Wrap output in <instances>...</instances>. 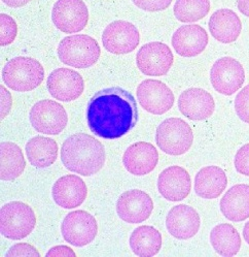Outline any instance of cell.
I'll use <instances>...</instances> for the list:
<instances>
[{"instance_id":"4dcf8cb0","label":"cell","mask_w":249,"mask_h":257,"mask_svg":"<svg viewBox=\"0 0 249 257\" xmlns=\"http://www.w3.org/2000/svg\"><path fill=\"white\" fill-rule=\"evenodd\" d=\"M235 111L240 120L249 124V85L245 86L237 94Z\"/></svg>"},{"instance_id":"603a6c76","label":"cell","mask_w":249,"mask_h":257,"mask_svg":"<svg viewBox=\"0 0 249 257\" xmlns=\"http://www.w3.org/2000/svg\"><path fill=\"white\" fill-rule=\"evenodd\" d=\"M228 178L222 169L209 165L201 169L194 177V192L204 199H216L226 190Z\"/></svg>"},{"instance_id":"1f68e13d","label":"cell","mask_w":249,"mask_h":257,"mask_svg":"<svg viewBox=\"0 0 249 257\" xmlns=\"http://www.w3.org/2000/svg\"><path fill=\"white\" fill-rule=\"evenodd\" d=\"M236 171L243 176L249 177V143L242 146L237 151L234 159Z\"/></svg>"},{"instance_id":"8fae6325","label":"cell","mask_w":249,"mask_h":257,"mask_svg":"<svg viewBox=\"0 0 249 257\" xmlns=\"http://www.w3.org/2000/svg\"><path fill=\"white\" fill-rule=\"evenodd\" d=\"M52 21L61 32L78 33L88 25V10L82 0H58L52 10Z\"/></svg>"},{"instance_id":"f546056e","label":"cell","mask_w":249,"mask_h":257,"mask_svg":"<svg viewBox=\"0 0 249 257\" xmlns=\"http://www.w3.org/2000/svg\"><path fill=\"white\" fill-rule=\"evenodd\" d=\"M2 32H0V46L6 47L14 43L18 34V26L12 18L6 14L0 15Z\"/></svg>"},{"instance_id":"ac0fdd59","label":"cell","mask_w":249,"mask_h":257,"mask_svg":"<svg viewBox=\"0 0 249 257\" xmlns=\"http://www.w3.org/2000/svg\"><path fill=\"white\" fill-rule=\"evenodd\" d=\"M178 108L188 119L202 121L214 113L216 102L208 91L202 88H190L180 95Z\"/></svg>"},{"instance_id":"ffe728a7","label":"cell","mask_w":249,"mask_h":257,"mask_svg":"<svg viewBox=\"0 0 249 257\" xmlns=\"http://www.w3.org/2000/svg\"><path fill=\"white\" fill-rule=\"evenodd\" d=\"M158 162V153L156 147L146 142H138L124 151L122 163L131 175L141 177L152 173Z\"/></svg>"},{"instance_id":"3957f363","label":"cell","mask_w":249,"mask_h":257,"mask_svg":"<svg viewBox=\"0 0 249 257\" xmlns=\"http://www.w3.org/2000/svg\"><path fill=\"white\" fill-rule=\"evenodd\" d=\"M60 61L78 69L93 66L100 58L101 48L96 40L86 34H74L64 38L57 48Z\"/></svg>"},{"instance_id":"e575fe53","label":"cell","mask_w":249,"mask_h":257,"mask_svg":"<svg viewBox=\"0 0 249 257\" xmlns=\"http://www.w3.org/2000/svg\"><path fill=\"white\" fill-rule=\"evenodd\" d=\"M0 91H2V120H4L10 113L12 105V98L8 90L4 87V85L0 86Z\"/></svg>"},{"instance_id":"f1b7e54d","label":"cell","mask_w":249,"mask_h":257,"mask_svg":"<svg viewBox=\"0 0 249 257\" xmlns=\"http://www.w3.org/2000/svg\"><path fill=\"white\" fill-rule=\"evenodd\" d=\"M210 11L209 0H176L173 8L175 18L182 23L202 20Z\"/></svg>"},{"instance_id":"7a4b0ae2","label":"cell","mask_w":249,"mask_h":257,"mask_svg":"<svg viewBox=\"0 0 249 257\" xmlns=\"http://www.w3.org/2000/svg\"><path fill=\"white\" fill-rule=\"evenodd\" d=\"M104 146L94 137L76 134L65 140L61 148V161L72 173L91 177L99 173L105 164Z\"/></svg>"},{"instance_id":"4316f807","label":"cell","mask_w":249,"mask_h":257,"mask_svg":"<svg viewBox=\"0 0 249 257\" xmlns=\"http://www.w3.org/2000/svg\"><path fill=\"white\" fill-rule=\"evenodd\" d=\"M210 243L218 254L230 257L235 256L240 251L241 237L232 224L222 223L212 228Z\"/></svg>"},{"instance_id":"7402d4cb","label":"cell","mask_w":249,"mask_h":257,"mask_svg":"<svg viewBox=\"0 0 249 257\" xmlns=\"http://www.w3.org/2000/svg\"><path fill=\"white\" fill-rule=\"evenodd\" d=\"M208 27L213 38L222 44L236 42L242 31L240 18L230 9H222L213 13L209 19Z\"/></svg>"},{"instance_id":"7c38bea8","label":"cell","mask_w":249,"mask_h":257,"mask_svg":"<svg viewBox=\"0 0 249 257\" xmlns=\"http://www.w3.org/2000/svg\"><path fill=\"white\" fill-rule=\"evenodd\" d=\"M137 100L144 111L152 115H163L172 108L174 94L163 82L148 79L137 87Z\"/></svg>"},{"instance_id":"74e56055","label":"cell","mask_w":249,"mask_h":257,"mask_svg":"<svg viewBox=\"0 0 249 257\" xmlns=\"http://www.w3.org/2000/svg\"><path fill=\"white\" fill-rule=\"evenodd\" d=\"M237 6L239 12L249 18V0H238Z\"/></svg>"},{"instance_id":"277c9868","label":"cell","mask_w":249,"mask_h":257,"mask_svg":"<svg viewBox=\"0 0 249 257\" xmlns=\"http://www.w3.org/2000/svg\"><path fill=\"white\" fill-rule=\"evenodd\" d=\"M44 79V68L31 57L19 56L10 59L2 69V81L18 92H29L40 86Z\"/></svg>"},{"instance_id":"836d02e7","label":"cell","mask_w":249,"mask_h":257,"mask_svg":"<svg viewBox=\"0 0 249 257\" xmlns=\"http://www.w3.org/2000/svg\"><path fill=\"white\" fill-rule=\"evenodd\" d=\"M21 257V256H28V257H40V253L38 249L33 247L28 243H19L16 244L8 249L6 254V257Z\"/></svg>"},{"instance_id":"8992f818","label":"cell","mask_w":249,"mask_h":257,"mask_svg":"<svg viewBox=\"0 0 249 257\" xmlns=\"http://www.w3.org/2000/svg\"><path fill=\"white\" fill-rule=\"evenodd\" d=\"M190 126L180 118H168L156 128V143L160 150L172 156L186 154L192 145Z\"/></svg>"},{"instance_id":"2e32d148","label":"cell","mask_w":249,"mask_h":257,"mask_svg":"<svg viewBox=\"0 0 249 257\" xmlns=\"http://www.w3.org/2000/svg\"><path fill=\"white\" fill-rule=\"evenodd\" d=\"M201 218L192 207L178 205L173 207L166 216L168 232L177 240H188L199 232Z\"/></svg>"},{"instance_id":"cb8c5ba5","label":"cell","mask_w":249,"mask_h":257,"mask_svg":"<svg viewBox=\"0 0 249 257\" xmlns=\"http://www.w3.org/2000/svg\"><path fill=\"white\" fill-rule=\"evenodd\" d=\"M222 215L233 222L249 218V185L237 184L230 187L220 199Z\"/></svg>"},{"instance_id":"ba28073f","label":"cell","mask_w":249,"mask_h":257,"mask_svg":"<svg viewBox=\"0 0 249 257\" xmlns=\"http://www.w3.org/2000/svg\"><path fill=\"white\" fill-rule=\"evenodd\" d=\"M61 232L64 241L68 244L84 247L95 240L98 224L92 214L78 210L65 216L61 224Z\"/></svg>"},{"instance_id":"83f0119b","label":"cell","mask_w":249,"mask_h":257,"mask_svg":"<svg viewBox=\"0 0 249 257\" xmlns=\"http://www.w3.org/2000/svg\"><path fill=\"white\" fill-rule=\"evenodd\" d=\"M0 151H2L0 179L2 181H12L19 178L26 167V160L20 147L12 142H2L0 145Z\"/></svg>"},{"instance_id":"4fadbf2b","label":"cell","mask_w":249,"mask_h":257,"mask_svg":"<svg viewBox=\"0 0 249 257\" xmlns=\"http://www.w3.org/2000/svg\"><path fill=\"white\" fill-rule=\"evenodd\" d=\"M140 35L137 27L124 20H118L106 26L102 33V44L106 51L114 55L133 52L139 45Z\"/></svg>"},{"instance_id":"484cf974","label":"cell","mask_w":249,"mask_h":257,"mask_svg":"<svg viewBox=\"0 0 249 257\" xmlns=\"http://www.w3.org/2000/svg\"><path fill=\"white\" fill-rule=\"evenodd\" d=\"M132 252L140 257L156 255L162 248V234L158 229L150 225L137 227L130 236Z\"/></svg>"},{"instance_id":"f35d334b","label":"cell","mask_w":249,"mask_h":257,"mask_svg":"<svg viewBox=\"0 0 249 257\" xmlns=\"http://www.w3.org/2000/svg\"><path fill=\"white\" fill-rule=\"evenodd\" d=\"M243 237L245 242L249 245V221L244 225V228H243Z\"/></svg>"},{"instance_id":"e0dca14e","label":"cell","mask_w":249,"mask_h":257,"mask_svg":"<svg viewBox=\"0 0 249 257\" xmlns=\"http://www.w3.org/2000/svg\"><path fill=\"white\" fill-rule=\"evenodd\" d=\"M158 190L169 201H182L190 193V176L184 168L172 165L158 175Z\"/></svg>"},{"instance_id":"d590c367","label":"cell","mask_w":249,"mask_h":257,"mask_svg":"<svg viewBox=\"0 0 249 257\" xmlns=\"http://www.w3.org/2000/svg\"><path fill=\"white\" fill-rule=\"evenodd\" d=\"M46 257H60V256H72L76 257V252L69 248L68 246H64V245H60V246H55L48 250V252L46 254Z\"/></svg>"},{"instance_id":"9c48e42d","label":"cell","mask_w":249,"mask_h":257,"mask_svg":"<svg viewBox=\"0 0 249 257\" xmlns=\"http://www.w3.org/2000/svg\"><path fill=\"white\" fill-rule=\"evenodd\" d=\"M245 70L242 64L233 57L218 59L210 70V82L216 92L230 96L243 86Z\"/></svg>"},{"instance_id":"52a82bcc","label":"cell","mask_w":249,"mask_h":257,"mask_svg":"<svg viewBox=\"0 0 249 257\" xmlns=\"http://www.w3.org/2000/svg\"><path fill=\"white\" fill-rule=\"evenodd\" d=\"M29 120L35 131L48 136H58L67 126L68 116L64 106L50 99L40 100L30 109Z\"/></svg>"},{"instance_id":"d6a6232c","label":"cell","mask_w":249,"mask_h":257,"mask_svg":"<svg viewBox=\"0 0 249 257\" xmlns=\"http://www.w3.org/2000/svg\"><path fill=\"white\" fill-rule=\"evenodd\" d=\"M132 2L138 9L152 13L165 11L172 4V0H132Z\"/></svg>"},{"instance_id":"30bf717a","label":"cell","mask_w":249,"mask_h":257,"mask_svg":"<svg viewBox=\"0 0 249 257\" xmlns=\"http://www.w3.org/2000/svg\"><path fill=\"white\" fill-rule=\"evenodd\" d=\"M174 62L173 53L170 48L160 42H152L142 46L136 56L139 70L146 76H166Z\"/></svg>"},{"instance_id":"5b68a950","label":"cell","mask_w":249,"mask_h":257,"mask_svg":"<svg viewBox=\"0 0 249 257\" xmlns=\"http://www.w3.org/2000/svg\"><path fill=\"white\" fill-rule=\"evenodd\" d=\"M36 225V215L22 201H12L0 210V232L12 241L27 237Z\"/></svg>"},{"instance_id":"6da1fadb","label":"cell","mask_w":249,"mask_h":257,"mask_svg":"<svg viewBox=\"0 0 249 257\" xmlns=\"http://www.w3.org/2000/svg\"><path fill=\"white\" fill-rule=\"evenodd\" d=\"M90 131L104 140H116L134 130L139 119L137 101L130 91L108 87L97 92L86 105Z\"/></svg>"},{"instance_id":"d6986e66","label":"cell","mask_w":249,"mask_h":257,"mask_svg":"<svg viewBox=\"0 0 249 257\" xmlns=\"http://www.w3.org/2000/svg\"><path fill=\"white\" fill-rule=\"evenodd\" d=\"M52 196L63 209H76L84 204L88 196L84 181L76 175H66L59 178L52 185Z\"/></svg>"},{"instance_id":"8d00e7d4","label":"cell","mask_w":249,"mask_h":257,"mask_svg":"<svg viewBox=\"0 0 249 257\" xmlns=\"http://www.w3.org/2000/svg\"><path fill=\"white\" fill-rule=\"evenodd\" d=\"M4 4L10 8H21L29 4L31 0H2Z\"/></svg>"},{"instance_id":"5bb4252c","label":"cell","mask_w":249,"mask_h":257,"mask_svg":"<svg viewBox=\"0 0 249 257\" xmlns=\"http://www.w3.org/2000/svg\"><path fill=\"white\" fill-rule=\"evenodd\" d=\"M46 88L52 98L70 102L76 100L84 93V82L76 70L61 67L50 73Z\"/></svg>"},{"instance_id":"44dd1931","label":"cell","mask_w":249,"mask_h":257,"mask_svg":"<svg viewBox=\"0 0 249 257\" xmlns=\"http://www.w3.org/2000/svg\"><path fill=\"white\" fill-rule=\"evenodd\" d=\"M209 38L206 30L197 24L184 25L172 36V47L182 57H196L203 53L208 45Z\"/></svg>"},{"instance_id":"d4e9b609","label":"cell","mask_w":249,"mask_h":257,"mask_svg":"<svg viewBox=\"0 0 249 257\" xmlns=\"http://www.w3.org/2000/svg\"><path fill=\"white\" fill-rule=\"evenodd\" d=\"M25 151L28 161L34 168L46 169L57 160L58 145L52 139L38 136L27 142Z\"/></svg>"},{"instance_id":"9a60e30c","label":"cell","mask_w":249,"mask_h":257,"mask_svg":"<svg viewBox=\"0 0 249 257\" xmlns=\"http://www.w3.org/2000/svg\"><path fill=\"white\" fill-rule=\"evenodd\" d=\"M154 210L152 197L140 189L124 191L116 201V213L122 221L130 224L142 223Z\"/></svg>"}]
</instances>
